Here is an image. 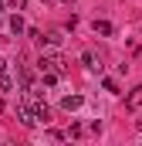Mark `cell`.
<instances>
[{"instance_id":"cell-1","label":"cell","mask_w":142,"mask_h":146,"mask_svg":"<svg viewBox=\"0 0 142 146\" xmlns=\"http://www.w3.org/2000/svg\"><path fill=\"white\" fill-rule=\"evenodd\" d=\"M37 68H41V72H64V61H61V58H58V54H41V61H37Z\"/></svg>"},{"instance_id":"cell-2","label":"cell","mask_w":142,"mask_h":146,"mask_svg":"<svg viewBox=\"0 0 142 146\" xmlns=\"http://www.w3.org/2000/svg\"><path fill=\"white\" fill-rule=\"evenodd\" d=\"M17 119H20L24 126H34V122H37V115H34V106H31L27 99L20 102V109H17Z\"/></svg>"},{"instance_id":"cell-3","label":"cell","mask_w":142,"mask_h":146,"mask_svg":"<svg viewBox=\"0 0 142 146\" xmlns=\"http://www.w3.org/2000/svg\"><path fill=\"white\" fill-rule=\"evenodd\" d=\"M81 102H85V99H81V95H68V99H64V102H61V106H64V109H78V106H81Z\"/></svg>"},{"instance_id":"cell-4","label":"cell","mask_w":142,"mask_h":146,"mask_svg":"<svg viewBox=\"0 0 142 146\" xmlns=\"http://www.w3.org/2000/svg\"><path fill=\"white\" fill-rule=\"evenodd\" d=\"M0 88H3V92H10V88H14V78H10L7 72H0Z\"/></svg>"},{"instance_id":"cell-5","label":"cell","mask_w":142,"mask_h":146,"mask_svg":"<svg viewBox=\"0 0 142 146\" xmlns=\"http://www.w3.org/2000/svg\"><path fill=\"white\" fill-rule=\"evenodd\" d=\"M95 34H112V24L108 21H95Z\"/></svg>"},{"instance_id":"cell-6","label":"cell","mask_w":142,"mask_h":146,"mask_svg":"<svg viewBox=\"0 0 142 146\" xmlns=\"http://www.w3.org/2000/svg\"><path fill=\"white\" fill-rule=\"evenodd\" d=\"M129 106L135 109V106H142V88H132V95H129Z\"/></svg>"},{"instance_id":"cell-7","label":"cell","mask_w":142,"mask_h":146,"mask_svg":"<svg viewBox=\"0 0 142 146\" xmlns=\"http://www.w3.org/2000/svg\"><path fill=\"white\" fill-rule=\"evenodd\" d=\"M10 31H14V34H24V21H20V17H10Z\"/></svg>"},{"instance_id":"cell-8","label":"cell","mask_w":142,"mask_h":146,"mask_svg":"<svg viewBox=\"0 0 142 146\" xmlns=\"http://www.w3.org/2000/svg\"><path fill=\"white\" fill-rule=\"evenodd\" d=\"M81 61H85V68H91V72L98 68V65H95V54H91V51H85V54H81Z\"/></svg>"},{"instance_id":"cell-9","label":"cell","mask_w":142,"mask_h":146,"mask_svg":"<svg viewBox=\"0 0 142 146\" xmlns=\"http://www.w3.org/2000/svg\"><path fill=\"white\" fill-rule=\"evenodd\" d=\"M0 72H7V61H3V58H0Z\"/></svg>"},{"instance_id":"cell-10","label":"cell","mask_w":142,"mask_h":146,"mask_svg":"<svg viewBox=\"0 0 142 146\" xmlns=\"http://www.w3.org/2000/svg\"><path fill=\"white\" fill-rule=\"evenodd\" d=\"M0 10H3V7H0Z\"/></svg>"},{"instance_id":"cell-11","label":"cell","mask_w":142,"mask_h":146,"mask_svg":"<svg viewBox=\"0 0 142 146\" xmlns=\"http://www.w3.org/2000/svg\"><path fill=\"white\" fill-rule=\"evenodd\" d=\"M68 3H71V0H68Z\"/></svg>"}]
</instances>
